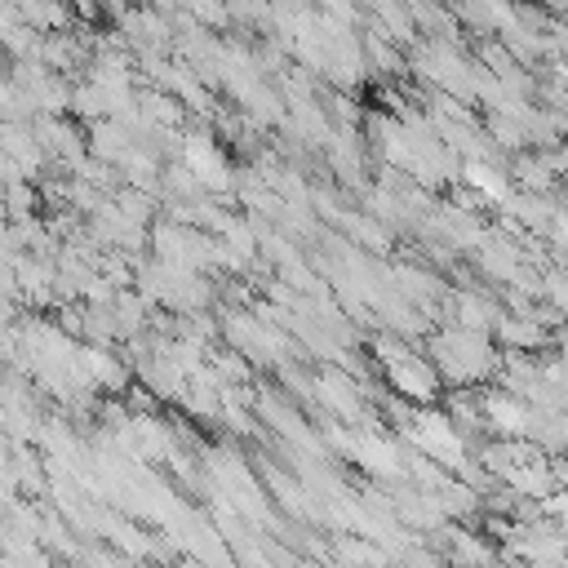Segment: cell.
Returning <instances> with one entry per match:
<instances>
[{
	"instance_id": "3957f363",
	"label": "cell",
	"mask_w": 568,
	"mask_h": 568,
	"mask_svg": "<svg viewBox=\"0 0 568 568\" xmlns=\"http://www.w3.org/2000/svg\"><path fill=\"white\" fill-rule=\"evenodd\" d=\"M182 165L196 174V182H200L204 191L232 187V169H226V160H222V152L213 147L209 134H191V138L182 143Z\"/></svg>"
},
{
	"instance_id": "6da1fadb",
	"label": "cell",
	"mask_w": 568,
	"mask_h": 568,
	"mask_svg": "<svg viewBox=\"0 0 568 568\" xmlns=\"http://www.w3.org/2000/svg\"><path fill=\"white\" fill-rule=\"evenodd\" d=\"M431 360H435V374H444L448 382H480L498 369V356H493V343L485 333H471V328H448L431 343Z\"/></svg>"
},
{
	"instance_id": "7a4b0ae2",
	"label": "cell",
	"mask_w": 568,
	"mask_h": 568,
	"mask_svg": "<svg viewBox=\"0 0 568 568\" xmlns=\"http://www.w3.org/2000/svg\"><path fill=\"white\" fill-rule=\"evenodd\" d=\"M378 352H382V365H387V374H391V387L396 391H404V396H413V400H435V391H439V374H435V365H426V356H413L404 343H378Z\"/></svg>"
},
{
	"instance_id": "5b68a950",
	"label": "cell",
	"mask_w": 568,
	"mask_h": 568,
	"mask_svg": "<svg viewBox=\"0 0 568 568\" xmlns=\"http://www.w3.org/2000/svg\"><path fill=\"white\" fill-rule=\"evenodd\" d=\"M463 182L485 200V204H506L511 200V178L485 160H467L463 165Z\"/></svg>"
},
{
	"instance_id": "277c9868",
	"label": "cell",
	"mask_w": 568,
	"mask_h": 568,
	"mask_svg": "<svg viewBox=\"0 0 568 568\" xmlns=\"http://www.w3.org/2000/svg\"><path fill=\"white\" fill-rule=\"evenodd\" d=\"M480 409H485V426L498 431V439H528V431H533L528 400H520V396H485Z\"/></svg>"
},
{
	"instance_id": "52a82bcc",
	"label": "cell",
	"mask_w": 568,
	"mask_h": 568,
	"mask_svg": "<svg viewBox=\"0 0 568 568\" xmlns=\"http://www.w3.org/2000/svg\"><path fill=\"white\" fill-rule=\"evenodd\" d=\"M511 174H515V182H520L528 196H546V191L555 187V174L542 165V156H520V160L511 165Z\"/></svg>"
},
{
	"instance_id": "ba28073f",
	"label": "cell",
	"mask_w": 568,
	"mask_h": 568,
	"mask_svg": "<svg viewBox=\"0 0 568 568\" xmlns=\"http://www.w3.org/2000/svg\"><path fill=\"white\" fill-rule=\"evenodd\" d=\"M550 302H555V311H559V315H568V271L550 276Z\"/></svg>"
},
{
	"instance_id": "8992f818",
	"label": "cell",
	"mask_w": 568,
	"mask_h": 568,
	"mask_svg": "<svg viewBox=\"0 0 568 568\" xmlns=\"http://www.w3.org/2000/svg\"><path fill=\"white\" fill-rule=\"evenodd\" d=\"M480 263H485V271H489V276H498V280H515V271H520V249H515L511 241H485Z\"/></svg>"
}]
</instances>
